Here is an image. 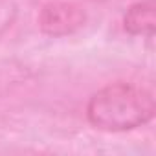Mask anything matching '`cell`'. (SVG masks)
Segmentation results:
<instances>
[{"label":"cell","instance_id":"cell-3","mask_svg":"<svg viewBox=\"0 0 156 156\" xmlns=\"http://www.w3.org/2000/svg\"><path fill=\"white\" fill-rule=\"evenodd\" d=\"M41 24H42L44 31H48L51 35H61V33H66L72 28L81 24V13L68 6L46 8L41 17Z\"/></svg>","mask_w":156,"mask_h":156},{"label":"cell","instance_id":"cell-1","mask_svg":"<svg viewBox=\"0 0 156 156\" xmlns=\"http://www.w3.org/2000/svg\"><path fill=\"white\" fill-rule=\"evenodd\" d=\"M88 121L107 132H123L145 125L154 116L151 92L129 85L114 83L98 90L87 107Z\"/></svg>","mask_w":156,"mask_h":156},{"label":"cell","instance_id":"cell-2","mask_svg":"<svg viewBox=\"0 0 156 156\" xmlns=\"http://www.w3.org/2000/svg\"><path fill=\"white\" fill-rule=\"evenodd\" d=\"M154 0H143L134 6H130L123 19V28L130 35H141V37H152L154 33Z\"/></svg>","mask_w":156,"mask_h":156}]
</instances>
